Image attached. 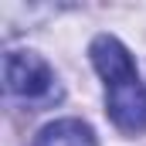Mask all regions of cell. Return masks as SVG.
<instances>
[{
  "label": "cell",
  "instance_id": "7a4b0ae2",
  "mask_svg": "<svg viewBox=\"0 0 146 146\" xmlns=\"http://www.w3.org/2000/svg\"><path fill=\"white\" fill-rule=\"evenodd\" d=\"M3 82H7V92L14 99H24V102H51L58 99V82L51 65L34 54V51H10L7 61H3Z\"/></svg>",
  "mask_w": 146,
  "mask_h": 146
},
{
  "label": "cell",
  "instance_id": "6da1fadb",
  "mask_svg": "<svg viewBox=\"0 0 146 146\" xmlns=\"http://www.w3.org/2000/svg\"><path fill=\"white\" fill-rule=\"evenodd\" d=\"M92 65L106 78V106L112 122L122 133H143L146 129V85L136 75L129 51L109 34H99L88 48Z\"/></svg>",
  "mask_w": 146,
  "mask_h": 146
},
{
  "label": "cell",
  "instance_id": "3957f363",
  "mask_svg": "<svg viewBox=\"0 0 146 146\" xmlns=\"http://www.w3.org/2000/svg\"><path fill=\"white\" fill-rule=\"evenodd\" d=\"M31 146H95V133L82 119H58L48 122Z\"/></svg>",
  "mask_w": 146,
  "mask_h": 146
}]
</instances>
